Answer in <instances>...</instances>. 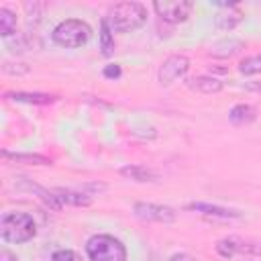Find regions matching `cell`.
<instances>
[{
  "label": "cell",
  "instance_id": "23",
  "mask_svg": "<svg viewBox=\"0 0 261 261\" xmlns=\"http://www.w3.org/2000/svg\"><path fill=\"white\" fill-rule=\"evenodd\" d=\"M169 261H196V259L192 255H188V253H175V255H171Z\"/></svg>",
  "mask_w": 261,
  "mask_h": 261
},
{
  "label": "cell",
  "instance_id": "1",
  "mask_svg": "<svg viewBox=\"0 0 261 261\" xmlns=\"http://www.w3.org/2000/svg\"><path fill=\"white\" fill-rule=\"evenodd\" d=\"M104 20L112 33H130L147 22V8L141 2H118L108 10Z\"/></svg>",
  "mask_w": 261,
  "mask_h": 261
},
{
  "label": "cell",
  "instance_id": "9",
  "mask_svg": "<svg viewBox=\"0 0 261 261\" xmlns=\"http://www.w3.org/2000/svg\"><path fill=\"white\" fill-rule=\"evenodd\" d=\"M186 86L194 92H200V94H218L224 84L218 80V77H212V75H194V77H188L186 80Z\"/></svg>",
  "mask_w": 261,
  "mask_h": 261
},
{
  "label": "cell",
  "instance_id": "22",
  "mask_svg": "<svg viewBox=\"0 0 261 261\" xmlns=\"http://www.w3.org/2000/svg\"><path fill=\"white\" fill-rule=\"evenodd\" d=\"M104 77H108V80H116V77H120V65H116V63H112V65H106L104 67Z\"/></svg>",
  "mask_w": 261,
  "mask_h": 261
},
{
  "label": "cell",
  "instance_id": "8",
  "mask_svg": "<svg viewBox=\"0 0 261 261\" xmlns=\"http://www.w3.org/2000/svg\"><path fill=\"white\" fill-rule=\"evenodd\" d=\"M216 6L220 8V12L214 16V22H216L218 29H228L230 31L243 20V12H241V8L237 4L222 2V4H216Z\"/></svg>",
  "mask_w": 261,
  "mask_h": 261
},
{
  "label": "cell",
  "instance_id": "17",
  "mask_svg": "<svg viewBox=\"0 0 261 261\" xmlns=\"http://www.w3.org/2000/svg\"><path fill=\"white\" fill-rule=\"evenodd\" d=\"M239 49H243V41L239 39H224V41H218L210 47V53L214 57H228L232 53H237Z\"/></svg>",
  "mask_w": 261,
  "mask_h": 261
},
{
  "label": "cell",
  "instance_id": "5",
  "mask_svg": "<svg viewBox=\"0 0 261 261\" xmlns=\"http://www.w3.org/2000/svg\"><path fill=\"white\" fill-rule=\"evenodd\" d=\"M153 10L165 22L179 24V22L188 20V16L192 12V2H188V0H155Z\"/></svg>",
  "mask_w": 261,
  "mask_h": 261
},
{
  "label": "cell",
  "instance_id": "18",
  "mask_svg": "<svg viewBox=\"0 0 261 261\" xmlns=\"http://www.w3.org/2000/svg\"><path fill=\"white\" fill-rule=\"evenodd\" d=\"M16 31V14L8 8H0V35L10 37Z\"/></svg>",
  "mask_w": 261,
  "mask_h": 261
},
{
  "label": "cell",
  "instance_id": "12",
  "mask_svg": "<svg viewBox=\"0 0 261 261\" xmlns=\"http://www.w3.org/2000/svg\"><path fill=\"white\" fill-rule=\"evenodd\" d=\"M245 251H253L251 247H247L243 241H239L237 237H226V239H220L216 243V253L224 259H230L234 257L237 253H245Z\"/></svg>",
  "mask_w": 261,
  "mask_h": 261
},
{
  "label": "cell",
  "instance_id": "6",
  "mask_svg": "<svg viewBox=\"0 0 261 261\" xmlns=\"http://www.w3.org/2000/svg\"><path fill=\"white\" fill-rule=\"evenodd\" d=\"M188 69H190V59H188L186 55H181V53L169 55V57L161 63L159 73H157V80H159L161 86H169V84H173L175 80L184 77V75L188 73Z\"/></svg>",
  "mask_w": 261,
  "mask_h": 261
},
{
  "label": "cell",
  "instance_id": "25",
  "mask_svg": "<svg viewBox=\"0 0 261 261\" xmlns=\"http://www.w3.org/2000/svg\"><path fill=\"white\" fill-rule=\"evenodd\" d=\"M247 261H251V259H247Z\"/></svg>",
  "mask_w": 261,
  "mask_h": 261
},
{
  "label": "cell",
  "instance_id": "19",
  "mask_svg": "<svg viewBox=\"0 0 261 261\" xmlns=\"http://www.w3.org/2000/svg\"><path fill=\"white\" fill-rule=\"evenodd\" d=\"M100 49L104 57H110L114 53V39H112V29L108 27L106 20H102L100 24Z\"/></svg>",
  "mask_w": 261,
  "mask_h": 261
},
{
  "label": "cell",
  "instance_id": "24",
  "mask_svg": "<svg viewBox=\"0 0 261 261\" xmlns=\"http://www.w3.org/2000/svg\"><path fill=\"white\" fill-rule=\"evenodd\" d=\"M0 261H18V259H16V255H14V253H10L8 249H4V251H2V255H0Z\"/></svg>",
  "mask_w": 261,
  "mask_h": 261
},
{
  "label": "cell",
  "instance_id": "4",
  "mask_svg": "<svg viewBox=\"0 0 261 261\" xmlns=\"http://www.w3.org/2000/svg\"><path fill=\"white\" fill-rule=\"evenodd\" d=\"M90 261H126L124 245L112 234H94L86 241Z\"/></svg>",
  "mask_w": 261,
  "mask_h": 261
},
{
  "label": "cell",
  "instance_id": "7",
  "mask_svg": "<svg viewBox=\"0 0 261 261\" xmlns=\"http://www.w3.org/2000/svg\"><path fill=\"white\" fill-rule=\"evenodd\" d=\"M133 212L141 220L149 222H173L177 218V212L169 206L163 204H153V202H137L133 206Z\"/></svg>",
  "mask_w": 261,
  "mask_h": 261
},
{
  "label": "cell",
  "instance_id": "13",
  "mask_svg": "<svg viewBox=\"0 0 261 261\" xmlns=\"http://www.w3.org/2000/svg\"><path fill=\"white\" fill-rule=\"evenodd\" d=\"M6 98L14 102H24V104H51L55 102V96L51 94H41V92H6Z\"/></svg>",
  "mask_w": 261,
  "mask_h": 261
},
{
  "label": "cell",
  "instance_id": "15",
  "mask_svg": "<svg viewBox=\"0 0 261 261\" xmlns=\"http://www.w3.org/2000/svg\"><path fill=\"white\" fill-rule=\"evenodd\" d=\"M255 116H257V110L251 104H237L228 112V120L232 124H249L255 120Z\"/></svg>",
  "mask_w": 261,
  "mask_h": 261
},
{
  "label": "cell",
  "instance_id": "11",
  "mask_svg": "<svg viewBox=\"0 0 261 261\" xmlns=\"http://www.w3.org/2000/svg\"><path fill=\"white\" fill-rule=\"evenodd\" d=\"M190 210H196L200 214H206V216H216V218H241V212L239 210H230V208H224V206H216V204H206V202H192L188 204Z\"/></svg>",
  "mask_w": 261,
  "mask_h": 261
},
{
  "label": "cell",
  "instance_id": "16",
  "mask_svg": "<svg viewBox=\"0 0 261 261\" xmlns=\"http://www.w3.org/2000/svg\"><path fill=\"white\" fill-rule=\"evenodd\" d=\"M4 159L16 161V163H27V165H51V159L39 153H10V151H2Z\"/></svg>",
  "mask_w": 261,
  "mask_h": 261
},
{
  "label": "cell",
  "instance_id": "3",
  "mask_svg": "<svg viewBox=\"0 0 261 261\" xmlns=\"http://www.w3.org/2000/svg\"><path fill=\"white\" fill-rule=\"evenodd\" d=\"M53 41L59 45V47H65V49H77V47H84L90 37H92V29L86 20H80V18H65L61 20L53 33H51Z\"/></svg>",
  "mask_w": 261,
  "mask_h": 261
},
{
  "label": "cell",
  "instance_id": "2",
  "mask_svg": "<svg viewBox=\"0 0 261 261\" xmlns=\"http://www.w3.org/2000/svg\"><path fill=\"white\" fill-rule=\"evenodd\" d=\"M0 232L4 243H27L37 234V222L27 212H6L0 220Z\"/></svg>",
  "mask_w": 261,
  "mask_h": 261
},
{
  "label": "cell",
  "instance_id": "21",
  "mask_svg": "<svg viewBox=\"0 0 261 261\" xmlns=\"http://www.w3.org/2000/svg\"><path fill=\"white\" fill-rule=\"evenodd\" d=\"M51 261H82V257L71 249H57L51 255Z\"/></svg>",
  "mask_w": 261,
  "mask_h": 261
},
{
  "label": "cell",
  "instance_id": "14",
  "mask_svg": "<svg viewBox=\"0 0 261 261\" xmlns=\"http://www.w3.org/2000/svg\"><path fill=\"white\" fill-rule=\"evenodd\" d=\"M120 175L133 179V181H155L159 177L157 171H153L145 165H126L120 169Z\"/></svg>",
  "mask_w": 261,
  "mask_h": 261
},
{
  "label": "cell",
  "instance_id": "20",
  "mask_svg": "<svg viewBox=\"0 0 261 261\" xmlns=\"http://www.w3.org/2000/svg\"><path fill=\"white\" fill-rule=\"evenodd\" d=\"M239 71H241L243 75H257V73H261V53L245 57V59L239 63Z\"/></svg>",
  "mask_w": 261,
  "mask_h": 261
},
{
  "label": "cell",
  "instance_id": "10",
  "mask_svg": "<svg viewBox=\"0 0 261 261\" xmlns=\"http://www.w3.org/2000/svg\"><path fill=\"white\" fill-rule=\"evenodd\" d=\"M57 202L69 204V206H90L92 204V194L84 192V190H65V188H55L53 190Z\"/></svg>",
  "mask_w": 261,
  "mask_h": 261
}]
</instances>
